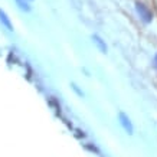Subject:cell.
Returning a JSON list of instances; mask_svg holds the SVG:
<instances>
[{
	"mask_svg": "<svg viewBox=\"0 0 157 157\" xmlns=\"http://www.w3.org/2000/svg\"><path fill=\"white\" fill-rule=\"evenodd\" d=\"M136 12H137L140 20L146 25L151 23L153 19H154V14H153V12L150 10V7L146 6L144 3H141V2H136Z\"/></svg>",
	"mask_w": 157,
	"mask_h": 157,
	"instance_id": "cell-1",
	"label": "cell"
},
{
	"mask_svg": "<svg viewBox=\"0 0 157 157\" xmlns=\"http://www.w3.org/2000/svg\"><path fill=\"white\" fill-rule=\"evenodd\" d=\"M118 121H120V125L124 128V131L128 134V136H131V134L134 133V127H133V123H131V120H130V117L125 113H120L118 114Z\"/></svg>",
	"mask_w": 157,
	"mask_h": 157,
	"instance_id": "cell-2",
	"label": "cell"
},
{
	"mask_svg": "<svg viewBox=\"0 0 157 157\" xmlns=\"http://www.w3.org/2000/svg\"><path fill=\"white\" fill-rule=\"evenodd\" d=\"M91 38H92V42L95 43L97 45V48L100 49V52L101 53H107L108 52V46H107V43H105V40L102 38H101L100 35H92V36H91Z\"/></svg>",
	"mask_w": 157,
	"mask_h": 157,
	"instance_id": "cell-3",
	"label": "cell"
},
{
	"mask_svg": "<svg viewBox=\"0 0 157 157\" xmlns=\"http://www.w3.org/2000/svg\"><path fill=\"white\" fill-rule=\"evenodd\" d=\"M0 23H2V26H5L9 32H13V25L10 22L9 16L6 14L5 10H2V9H0Z\"/></svg>",
	"mask_w": 157,
	"mask_h": 157,
	"instance_id": "cell-4",
	"label": "cell"
},
{
	"mask_svg": "<svg viewBox=\"0 0 157 157\" xmlns=\"http://www.w3.org/2000/svg\"><path fill=\"white\" fill-rule=\"evenodd\" d=\"M14 2H16L17 7H19L20 10H23V12H30V10H32L30 0H14Z\"/></svg>",
	"mask_w": 157,
	"mask_h": 157,
	"instance_id": "cell-5",
	"label": "cell"
},
{
	"mask_svg": "<svg viewBox=\"0 0 157 157\" xmlns=\"http://www.w3.org/2000/svg\"><path fill=\"white\" fill-rule=\"evenodd\" d=\"M71 88H72L74 91H75L76 95H78V97H81V98H82V97H85V94H84V92H82V91L79 90V86L76 85L75 82H71Z\"/></svg>",
	"mask_w": 157,
	"mask_h": 157,
	"instance_id": "cell-6",
	"label": "cell"
},
{
	"mask_svg": "<svg viewBox=\"0 0 157 157\" xmlns=\"http://www.w3.org/2000/svg\"><path fill=\"white\" fill-rule=\"evenodd\" d=\"M153 67H154V69L157 71V52L154 53V56H153Z\"/></svg>",
	"mask_w": 157,
	"mask_h": 157,
	"instance_id": "cell-7",
	"label": "cell"
},
{
	"mask_svg": "<svg viewBox=\"0 0 157 157\" xmlns=\"http://www.w3.org/2000/svg\"><path fill=\"white\" fill-rule=\"evenodd\" d=\"M30 2H32V0H30Z\"/></svg>",
	"mask_w": 157,
	"mask_h": 157,
	"instance_id": "cell-8",
	"label": "cell"
}]
</instances>
